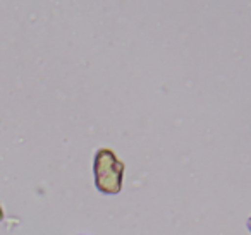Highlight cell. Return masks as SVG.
Instances as JSON below:
<instances>
[{"label": "cell", "mask_w": 251, "mask_h": 235, "mask_svg": "<svg viewBox=\"0 0 251 235\" xmlns=\"http://www.w3.org/2000/svg\"><path fill=\"white\" fill-rule=\"evenodd\" d=\"M4 216H5V214H4V210H2V204H0V221L4 220Z\"/></svg>", "instance_id": "obj_2"}, {"label": "cell", "mask_w": 251, "mask_h": 235, "mask_svg": "<svg viewBox=\"0 0 251 235\" xmlns=\"http://www.w3.org/2000/svg\"><path fill=\"white\" fill-rule=\"evenodd\" d=\"M126 165L117 158L112 149L100 148L95 153L93 160V173H95V187L98 192L115 196L122 189V177H124Z\"/></svg>", "instance_id": "obj_1"}, {"label": "cell", "mask_w": 251, "mask_h": 235, "mask_svg": "<svg viewBox=\"0 0 251 235\" xmlns=\"http://www.w3.org/2000/svg\"><path fill=\"white\" fill-rule=\"evenodd\" d=\"M248 228H250V232H251V218L248 220Z\"/></svg>", "instance_id": "obj_3"}]
</instances>
